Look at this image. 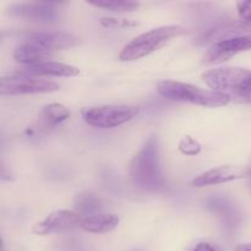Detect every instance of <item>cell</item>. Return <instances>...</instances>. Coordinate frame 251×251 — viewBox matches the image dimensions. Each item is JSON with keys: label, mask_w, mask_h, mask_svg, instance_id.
<instances>
[{"label": "cell", "mask_w": 251, "mask_h": 251, "mask_svg": "<svg viewBox=\"0 0 251 251\" xmlns=\"http://www.w3.org/2000/svg\"><path fill=\"white\" fill-rule=\"evenodd\" d=\"M74 205H75L76 212L81 216L98 215V212L103 208L102 200L96 194L90 193V191H83L78 194L75 198Z\"/></svg>", "instance_id": "obj_16"}, {"label": "cell", "mask_w": 251, "mask_h": 251, "mask_svg": "<svg viewBox=\"0 0 251 251\" xmlns=\"http://www.w3.org/2000/svg\"><path fill=\"white\" fill-rule=\"evenodd\" d=\"M70 117V110L60 103H50L42 109L39 114V124L43 127H53L65 122Z\"/></svg>", "instance_id": "obj_15"}, {"label": "cell", "mask_w": 251, "mask_h": 251, "mask_svg": "<svg viewBox=\"0 0 251 251\" xmlns=\"http://www.w3.org/2000/svg\"><path fill=\"white\" fill-rule=\"evenodd\" d=\"M120 222L119 216L114 213H98L95 216H87L82 218L80 227L83 230L96 234L109 233L118 227Z\"/></svg>", "instance_id": "obj_14"}, {"label": "cell", "mask_w": 251, "mask_h": 251, "mask_svg": "<svg viewBox=\"0 0 251 251\" xmlns=\"http://www.w3.org/2000/svg\"><path fill=\"white\" fill-rule=\"evenodd\" d=\"M100 25L105 28H131L139 26L136 21L127 19H118V17H102Z\"/></svg>", "instance_id": "obj_20"}, {"label": "cell", "mask_w": 251, "mask_h": 251, "mask_svg": "<svg viewBox=\"0 0 251 251\" xmlns=\"http://www.w3.org/2000/svg\"><path fill=\"white\" fill-rule=\"evenodd\" d=\"M26 39L53 54L73 48L78 43L77 37L66 32H39L31 34Z\"/></svg>", "instance_id": "obj_11"}, {"label": "cell", "mask_w": 251, "mask_h": 251, "mask_svg": "<svg viewBox=\"0 0 251 251\" xmlns=\"http://www.w3.org/2000/svg\"><path fill=\"white\" fill-rule=\"evenodd\" d=\"M247 176L248 168H243V167L238 166H220L194 178L191 184L195 188H203V186L225 184L228 183V181L242 179L244 176L247 178Z\"/></svg>", "instance_id": "obj_10"}, {"label": "cell", "mask_w": 251, "mask_h": 251, "mask_svg": "<svg viewBox=\"0 0 251 251\" xmlns=\"http://www.w3.org/2000/svg\"><path fill=\"white\" fill-rule=\"evenodd\" d=\"M82 222V216L76 211L59 210L54 211L47 216L43 221L36 223L32 228V232L38 235L54 234V233L66 232L80 227Z\"/></svg>", "instance_id": "obj_8"}, {"label": "cell", "mask_w": 251, "mask_h": 251, "mask_svg": "<svg viewBox=\"0 0 251 251\" xmlns=\"http://www.w3.org/2000/svg\"><path fill=\"white\" fill-rule=\"evenodd\" d=\"M129 173L132 183L142 190L158 191L164 188L159 162V142L156 136L150 137L132 158Z\"/></svg>", "instance_id": "obj_1"}, {"label": "cell", "mask_w": 251, "mask_h": 251, "mask_svg": "<svg viewBox=\"0 0 251 251\" xmlns=\"http://www.w3.org/2000/svg\"><path fill=\"white\" fill-rule=\"evenodd\" d=\"M58 2L46 1H31V2H16L9 6L10 16L25 21L42 22V24H51L59 20Z\"/></svg>", "instance_id": "obj_7"}, {"label": "cell", "mask_w": 251, "mask_h": 251, "mask_svg": "<svg viewBox=\"0 0 251 251\" xmlns=\"http://www.w3.org/2000/svg\"><path fill=\"white\" fill-rule=\"evenodd\" d=\"M53 56V53L44 50L37 44L29 42L28 39H25L14 51L15 60L27 66H33L47 63V61H51L50 59Z\"/></svg>", "instance_id": "obj_13"}, {"label": "cell", "mask_w": 251, "mask_h": 251, "mask_svg": "<svg viewBox=\"0 0 251 251\" xmlns=\"http://www.w3.org/2000/svg\"><path fill=\"white\" fill-rule=\"evenodd\" d=\"M251 70L242 68H218L202 74V80L212 91L232 98L237 95Z\"/></svg>", "instance_id": "obj_5"}, {"label": "cell", "mask_w": 251, "mask_h": 251, "mask_svg": "<svg viewBox=\"0 0 251 251\" xmlns=\"http://www.w3.org/2000/svg\"><path fill=\"white\" fill-rule=\"evenodd\" d=\"M189 251H221V249L217 245L213 244L212 242H208V240H200V242H196Z\"/></svg>", "instance_id": "obj_23"}, {"label": "cell", "mask_w": 251, "mask_h": 251, "mask_svg": "<svg viewBox=\"0 0 251 251\" xmlns=\"http://www.w3.org/2000/svg\"><path fill=\"white\" fill-rule=\"evenodd\" d=\"M157 92L169 100L188 102L201 107L220 108L230 102V98L227 95L216 91L202 90L190 83L179 81H161L157 83Z\"/></svg>", "instance_id": "obj_2"}, {"label": "cell", "mask_w": 251, "mask_h": 251, "mask_svg": "<svg viewBox=\"0 0 251 251\" xmlns=\"http://www.w3.org/2000/svg\"><path fill=\"white\" fill-rule=\"evenodd\" d=\"M234 251H251V243L237 245V247L234 248Z\"/></svg>", "instance_id": "obj_24"}, {"label": "cell", "mask_w": 251, "mask_h": 251, "mask_svg": "<svg viewBox=\"0 0 251 251\" xmlns=\"http://www.w3.org/2000/svg\"><path fill=\"white\" fill-rule=\"evenodd\" d=\"M185 28L178 25H168L152 28L140 36L135 37L131 42L123 48L119 54V60L134 61L144 56L150 55L153 51L161 49L174 37L181 36Z\"/></svg>", "instance_id": "obj_3"}, {"label": "cell", "mask_w": 251, "mask_h": 251, "mask_svg": "<svg viewBox=\"0 0 251 251\" xmlns=\"http://www.w3.org/2000/svg\"><path fill=\"white\" fill-rule=\"evenodd\" d=\"M237 9L243 27L251 28V1H238Z\"/></svg>", "instance_id": "obj_22"}, {"label": "cell", "mask_w": 251, "mask_h": 251, "mask_svg": "<svg viewBox=\"0 0 251 251\" xmlns=\"http://www.w3.org/2000/svg\"><path fill=\"white\" fill-rule=\"evenodd\" d=\"M207 207L212 210L213 212L221 213V217L223 218L227 227L234 228L238 225V218L239 215L237 213V210L230 205L227 200L222 198H212L207 201Z\"/></svg>", "instance_id": "obj_17"}, {"label": "cell", "mask_w": 251, "mask_h": 251, "mask_svg": "<svg viewBox=\"0 0 251 251\" xmlns=\"http://www.w3.org/2000/svg\"><path fill=\"white\" fill-rule=\"evenodd\" d=\"M80 74L76 66L68 65L56 61H47L33 66H26L19 73V75L33 76V77H43V76H56V77H73Z\"/></svg>", "instance_id": "obj_12"}, {"label": "cell", "mask_w": 251, "mask_h": 251, "mask_svg": "<svg viewBox=\"0 0 251 251\" xmlns=\"http://www.w3.org/2000/svg\"><path fill=\"white\" fill-rule=\"evenodd\" d=\"M60 88L55 81L33 77L26 75H15L0 78V93L1 95H31V93H50Z\"/></svg>", "instance_id": "obj_6"}, {"label": "cell", "mask_w": 251, "mask_h": 251, "mask_svg": "<svg viewBox=\"0 0 251 251\" xmlns=\"http://www.w3.org/2000/svg\"><path fill=\"white\" fill-rule=\"evenodd\" d=\"M247 178H248V183H249V188H250V190H251V164H250V167H248V176H247Z\"/></svg>", "instance_id": "obj_25"}, {"label": "cell", "mask_w": 251, "mask_h": 251, "mask_svg": "<svg viewBox=\"0 0 251 251\" xmlns=\"http://www.w3.org/2000/svg\"><path fill=\"white\" fill-rule=\"evenodd\" d=\"M232 100L237 103H247V104L251 103V71L240 87V90L237 92V95L232 98Z\"/></svg>", "instance_id": "obj_21"}, {"label": "cell", "mask_w": 251, "mask_h": 251, "mask_svg": "<svg viewBox=\"0 0 251 251\" xmlns=\"http://www.w3.org/2000/svg\"><path fill=\"white\" fill-rule=\"evenodd\" d=\"M140 113L135 105H100L82 110V118L97 129H113L134 119Z\"/></svg>", "instance_id": "obj_4"}, {"label": "cell", "mask_w": 251, "mask_h": 251, "mask_svg": "<svg viewBox=\"0 0 251 251\" xmlns=\"http://www.w3.org/2000/svg\"><path fill=\"white\" fill-rule=\"evenodd\" d=\"M251 49V34L237 36L232 38L221 39L211 46L203 56V63L217 64L228 60L232 56Z\"/></svg>", "instance_id": "obj_9"}, {"label": "cell", "mask_w": 251, "mask_h": 251, "mask_svg": "<svg viewBox=\"0 0 251 251\" xmlns=\"http://www.w3.org/2000/svg\"><path fill=\"white\" fill-rule=\"evenodd\" d=\"M88 4L113 12H130L137 10L140 6L139 2L131 0H98V1H88Z\"/></svg>", "instance_id": "obj_18"}, {"label": "cell", "mask_w": 251, "mask_h": 251, "mask_svg": "<svg viewBox=\"0 0 251 251\" xmlns=\"http://www.w3.org/2000/svg\"><path fill=\"white\" fill-rule=\"evenodd\" d=\"M178 149L181 153L186 154V156H196V154H199L201 152L202 146L194 137L185 136L180 140Z\"/></svg>", "instance_id": "obj_19"}]
</instances>
